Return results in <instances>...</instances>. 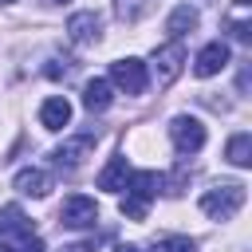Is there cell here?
<instances>
[{"label": "cell", "mask_w": 252, "mask_h": 252, "mask_svg": "<svg viewBox=\"0 0 252 252\" xmlns=\"http://www.w3.org/2000/svg\"><path fill=\"white\" fill-rule=\"evenodd\" d=\"M161 185H165V177L158 173V169H130V177H126V197H122V217L126 220H146V213H150V205H154V197L161 193Z\"/></svg>", "instance_id": "1"}, {"label": "cell", "mask_w": 252, "mask_h": 252, "mask_svg": "<svg viewBox=\"0 0 252 252\" xmlns=\"http://www.w3.org/2000/svg\"><path fill=\"white\" fill-rule=\"evenodd\" d=\"M244 185L240 181H220V185H213V189H205L201 193V213L209 217V220H232L240 209H244Z\"/></svg>", "instance_id": "2"}, {"label": "cell", "mask_w": 252, "mask_h": 252, "mask_svg": "<svg viewBox=\"0 0 252 252\" xmlns=\"http://www.w3.org/2000/svg\"><path fill=\"white\" fill-rule=\"evenodd\" d=\"M146 71H150V79L158 83V91L173 87V83H177V75L185 71V47H181V39H169V43L154 47V55H150Z\"/></svg>", "instance_id": "3"}, {"label": "cell", "mask_w": 252, "mask_h": 252, "mask_svg": "<svg viewBox=\"0 0 252 252\" xmlns=\"http://www.w3.org/2000/svg\"><path fill=\"white\" fill-rule=\"evenodd\" d=\"M110 87L122 91V94H142L150 87V71H146V59H134V55H122L110 63Z\"/></svg>", "instance_id": "4"}, {"label": "cell", "mask_w": 252, "mask_h": 252, "mask_svg": "<svg viewBox=\"0 0 252 252\" xmlns=\"http://www.w3.org/2000/svg\"><path fill=\"white\" fill-rule=\"evenodd\" d=\"M169 142H173V150L177 154H197V150H205V142H209V134H205V122L197 118V114H173L169 118Z\"/></svg>", "instance_id": "5"}, {"label": "cell", "mask_w": 252, "mask_h": 252, "mask_svg": "<svg viewBox=\"0 0 252 252\" xmlns=\"http://www.w3.org/2000/svg\"><path fill=\"white\" fill-rule=\"evenodd\" d=\"M59 224H63V228H94V224H98V205H94V197H87V193L63 197V205H59Z\"/></svg>", "instance_id": "6"}, {"label": "cell", "mask_w": 252, "mask_h": 252, "mask_svg": "<svg viewBox=\"0 0 252 252\" xmlns=\"http://www.w3.org/2000/svg\"><path fill=\"white\" fill-rule=\"evenodd\" d=\"M94 142H98V134H71V138H63V142L51 150V158H55V165H59L63 173H71V169H79V165L91 158Z\"/></svg>", "instance_id": "7"}, {"label": "cell", "mask_w": 252, "mask_h": 252, "mask_svg": "<svg viewBox=\"0 0 252 252\" xmlns=\"http://www.w3.org/2000/svg\"><path fill=\"white\" fill-rule=\"evenodd\" d=\"M67 39L79 43V47H91L102 39V16L94 8H83V12H71L67 16Z\"/></svg>", "instance_id": "8"}, {"label": "cell", "mask_w": 252, "mask_h": 252, "mask_svg": "<svg viewBox=\"0 0 252 252\" xmlns=\"http://www.w3.org/2000/svg\"><path fill=\"white\" fill-rule=\"evenodd\" d=\"M228 59H232L228 43H224V39H213V43H205V47L197 51V59H193V75H197V79H213V75H220V71L228 67Z\"/></svg>", "instance_id": "9"}, {"label": "cell", "mask_w": 252, "mask_h": 252, "mask_svg": "<svg viewBox=\"0 0 252 252\" xmlns=\"http://www.w3.org/2000/svg\"><path fill=\"white\" fill-rule=\"evenodd\" d=\"M12 189L20 193V197H47L51 193V173L47 169H39V165H24V169H16V177H12Z\"/></svg>", "instance_id": "10"}, {"label": "cell", "mask_w": 252, "mask_h": 252, "mask_svg": "<svg viewBox=\"0 0 252 252\" xmlns=\"http://www.w3.org/2000/svg\"><path fill=\"white\" fill-rule=\"evenodd\" d=\"M71 102L63 98V94H51V98H43L39 102V126L43 130H51V134H59V130H67L71 126Z\"/></svg>", "instance_id": "11"}, {"label": "cell", "mask_w": 252, "mask_h": 252, "mask_svg": "<svg viewBox=\"0 0 252 252\" xmlns=\"http://www.w3.org/2000/svg\"><path fill=\"white\" fill-rule=\"evenodd\" d=\"M197 24H201V12H197L193 4H177V8L165 16V32H169V39H185L189 32H197Z\"/></svg>", "instance_id": "12"}, {"label": "cell", "mask_w": 252, "mask_h": 252, "mask_svg": "<svg viewBox=\"0 0 252 252\" xmlns=\"http://www.w3.org/2000/svg\"><path fill=\"white\" fill-rule=\"evenodd\" d=\"M35 228H32V220H28V213L20 209V205H0V236H12V240H24V236H32Z\"/></svg>", "instance_id": "13"}, {"label": "cell", "mask_w": 252, "mask_h": 252, "mask_svg": "<svg viewBox=\"0 0 252 252\" xmlns=\"http://www.w3.org/2000/svg\"><path fill=\"white\" fill-rule=\"evenodd\" d=\"M114 102V87H110V79H102V75H94V79H87L83 83V106L94 114V110H106Z\"/></svg>", "instance_id": "14"}, {"label": "cell", "mask_w": 252, "mask_h": 252, "mask_svg": "<svg viewBox=\"0 0 252 252\" xmlns=\"http://www.w3.org/2000/svg\"><path fill=\"white\" fill-rule=\"evenodd\" d=\"M126 177H130V161H126L122 154H114V158L98 169V189H106V193H122V189H126Z\"/></svg>", "instance_id": "15"}, {"label": "cell", "mask_w": 252, "mask_h": 252, "mask_svg": "<svg viewBox=\"0 0 252 252\" xmlns=\"http://www.w3.org/2000/svg\"><path fill=\"white\" fill-rule=\"evenodd\" d=\"M224 158H228V165H236V169H248L252 165V134H232L228 138V146H224Z\"/></svg>", "instance_id": "16"}, {"label": "cell", "mask_w": 252, "mask_h": 252, "mask_svg": "<svg viewBox=\"0 0 252 252\" xmlns=\"http://www.w3.org/2000/svg\"><path fill=\"white\" fill-rule=\"evenodd\" d=\"M154 8V0H118V16L122 20H142Z\"/></svg>", "instance_id": "17"}, {"label": "cell", "mask_w": 252, "mask_h": 252, "mask_svg": "<svg viewBox=\"0 0 252 252\" xmlns=\"http://www.w3.org/2000/svg\"><path fill=\"white\" fill-rule=\"evenodd\" d=\"M154 252H197V244L189 236H165V240L154 244Z\"/></svg>", "instance_id": "18"}, {"label": "cell", "mask_w": 252, "mask_h": 252, "mask_svg": "<svg viewBox=\"0 0 252 252\" xmlns=\"http://www.w3.org/2000/svg\"><path fill=\"white\" fill-rule=\"evenodd\" d=\"M228 32H232V39H240V43L252 39V24H248L244 16H232V20H228Z\"/></svg>", "instance_id": "19"}, {"label": "cell", "mask_w": 252, "mask_h": 252, "mask_svg": "<svg viewBox=\"0 0 252 252\" xmlns=\"http://www.w3.org/2000/svg\"><path fill=\"white\" fill-rule=\"evenodd\" d=\"M12 252H47V248H43V240H39V236L32 232V236H24V240H16V248H12Z\"/></svg>", "instance_id": "20"}, {"label": "cell", "mask_w": 252, "mask_h": 252, "mask_svg": "<svg viewBox=\"0 0 252 252\" xmlns=\"http://www.w3.org/2000/svg\"><path fill=\"white\" fill-rule=\"evenodd\" d=\"M59 252H94V240H75V244H63Z\"/></svg>", "instance_id": "21"}, {"label": "cell", "mask_w": 252, "mask_h": 252, "mask_svg": "<svg viewBox=\"0 0 252 252\" xmlns=\"http://www.w3.org/2000/svg\"><path fill=\"white\" fill-rule=\"evenodd\" d=\"M114 252H142V248H138V244H118Z\"/></svg>", "instance_id": "22"}, {"label": "cell", "mask_w": 252, "mask_h": 252, "mask_svg": "<svg viewBox=\"0 0 252 252\" xmlns=\"http://www.w3.org/2000/svg\"><path fill=\"white\" fill-rule=\"evenodd\" d=\"M39 4H47V8H59V4H67V0H39Z\"/></svg>", "instance_id": "23"}, {"label": "cell", "mask_w": 252, "mask_h": 252, "mask_svg": "<svg viewBox=\"0 0 252 252\" xmlns=\"http://www.w3.org/2000/svg\"><path fill=\"white\" fill-rule=\"evenodd\" d=\"M0 252H12V248H8V240H4V236H0Z\"/></svg>", "instance_id": "24"}, {"label": "cell", "mask_w": 252, "mask_h": 252, "mask_svg": "<svg viewBox=\"0 0 252 252\" xmlns=\"http://www.w3.org/2000/svg\"><path fill=\"white\" fill-rule=\"evenodd\" d=\"M4 4H16V0H0V8H4Z\"/></svg>", "instance_id": "25"}]
</instances>
